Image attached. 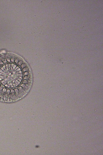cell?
Segmentation results:
<instances>
[{
	"mask_svg": "<svg viewBox=\"0 0 103 155\" xmlns=\"http://www.w3.org/2000/svg\"><path fill=\"white\" fill-rule=\"evenodd\" d=\"M31 81L30 68L21 58L0 53V100L11 102L21 98L28 92Z\"/></svg>",
	"mask_w": 103,
	"mask_h": 155,
	"instance_id": "6da1fadb",
	"label": "cell"
}]
</instances>
